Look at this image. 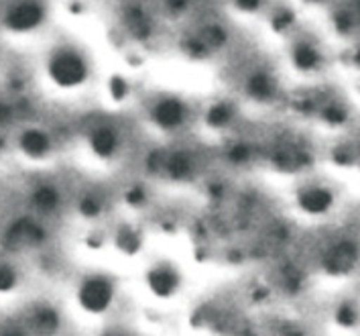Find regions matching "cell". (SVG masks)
<instances>
[{"instance_id":"obj_21","label":"cell","mask_w":360,"mask_h":336,"mask_svg":"<svg viewBox=\"0 0 360 336\" xmlns=\"http://www.w3.org/2000/svg\"><path fill=\"white\" fill-rule=\"evenodd\" d=\"M232 4L238 8V11H245V13H255L261 8L263 0H232Z\"/></svg>"},{"instance_id":"obj_13","label":"cell","mask_w":360,"mask_h":336,"mask_svg":"<svg viewBox=\"0 0 360 336\" xmlns=\"http://www.w3.org/2000/svg\"><path fill=\"white\" fill-rule=\"evenodd\" d=\"M149 285L157 296H171L179 285V275L169 265H159L149 275Z\"/></svg>"},{"instance_id":"obj_12","label":"cell","mask_w":360,"mask_h":336,"mask_svg":"<svg viewBox=\"0 0 360 336\" xmlns=\"http://www.w3.org/2000/svg\"><path fill=\"white\" fill-rule=\"evenodd\" d=\"M300 206L309 214H323L326 210H330V206L334 202V196L328 187L323 186H309L305 187L300 194Z\"/></svg>"},{"instance_id":"obj_17","label":"cell","mask_w":360,"mask_h":336,"mask_svg":"<svg viewBox=\"0 0 360 336\" xmlns=\"http://www.w3.org/2000/svg\"><path fill=\"white\" fill-rule=\"evenodd\" d=\"M104 208V200H102V194H96V192H90V194H84L82 200H79V210L86 214V216H98Z\"/></svg>"},{"instance_id":"obj_3","label":"cell","mask_w":360,"mask_h":336,"mask_svg":"<svg viewBox=\"0 0 360 336\" xmlns=\"http://www.w3.org/2000/svg\"><path fill=\"white\" fill-rule=\"evenodd\" d=\"M147 120L157 131L181 132L190 127L191 108L186 98L175 94H155L147 102Z\"/></svg>"},{"instance_id":"obj_23","label":"cell","mask_w":360,"mask_h":336,"mask_svg":"<svg viewBox=\"0 0 360 336\" xmlns=\"http://www.w3.org/2000/svg\"><path fill=\"white\" fill-rule=\"evenodd\" d=\"M0 336H27V335H25V330H20L19 326H6V328L0 332Z\"/></svg>"},{"instance_id":"obj_7","label":"cell","mask_w":360,"mask_h":336,"mask_svg":"<svg viewBox=\"0 0 360 336\" xmlns=\"http://www.w3.org/2000/svg\"><path fill=\"white\" fill-rule=\"evenodd\" d=\"M43 239H45V230L33 218H19L4 232V244L13 251L37 247L43 243Z\"/></svg>"},{"instance_id":"obj_19","label":"cell","mask_w":360,"mask_h":336,"mask_svg":"<svg viewBox=\"0 0 360 336\" xmlns=\"http://www.w3.org/2000/svg\"><path fill=\"white\" fill-rule=\"evenodd\" d=\"M336 320H338V324L350 328V326H354L359 322V310L352 304H342L338 312H336Z\"/></svg>"},{"instance_id":"obj_6","label":"cell","mask_w":360,"mask_h":336,"mask_svg":"<svg viewBox=\"0 0 360 336\" xmlns=\"http://www.w3.org/2000/svg\"><path fill=\"white\" fill-rule=\"evenodd\" d=\"M17 147L19 151L27 157V159H33V161H43L47 159L56 145H53V137L45 129L41 127H29V129H22L17 137Z\"/></svg>"},{"instance_id":"obj_5","label":"cell","mask_w":360,"mask_h":336,"mask_svg":"<svg viewBox=\"0 0 360 336\" xmlns=\"http://www.w3.org/2000/svg\"><path fill=\"white\" fill-rule=\"evenodd\" d=\"M114 298V285L108 278L94 275L82 283L79 287V304L88 310V312H104L108 310V306L112 304Z\"/></svg>"},{"instance_id":"obj_16","label":"cell","mask_w":360,"mask_h":336,"mask_svg":"<svg viewBox=\"0 0 360 336\" xmlns=\"http://www.w3.org/2000/svg\"><path fill=\"white\" fill-rule=\"evenodd\" d=\"M206 120L210 127L214 129H226L228 125L234 120V108L228 102H216L208 112H206Z\"/></svg>"},{"instance_id":"obj_2","label":"cell","mask_w":360,"mask_h":336,"mask_svg":"<svg viewBox=\"0 0 360 336\" xmlns=\"http://www.w3.org/2000/svg\"><path fill=\"white\" fill-rule=\"evenodd\" d=\"M47 20L45 0H2L0 27L13 35H33Z\"/></svg>"},{"instance_id":"obj_9","label":"cell","mask_w":360,"mask_h":336,"mask_svg":"<svg viewBox=\"0 0 360 336\" xmlns=\"http://www.w3.org/2000/svg\"><path fill=\"white\" fill-rule=\"evenodd\" d=\"M120 20L129 31V35H133L134 39L151 37V33L155 31L153 17L141 4H127L120 13Z\"/></svg>"},{"instance_id":"obj_24","label":"cell","mask_w":360,"mask_h":336,"mask_svg":"<svg viewBox=\"0 0 360 336\" xmlns=\"http://www.w3.org/2000/svg\"><path fill=\"white\" fill-rule=\"evenodd\" d=\"M356 61H359V66H360V51H359V54H356Z\"/></svg>"},{"instance_id":"obj_8","label":"cell","mask_w":360,"mask_h":336,"mask_svg":"<svg viewBox=\"0 0 360 336\" xmlns=\"http://www.w3.org/2000/svg\"><path fill=\"white\" fill-rule=\"evenodd\" d=\"M356 259H359L356 244L342 241V243L330 247V251L323 257V265H326L328 273L342 275V273H348L356 265Z\"/></svg>"},{"instance_id":"obj_11","label":"cell","mask_w":360,"mask_h":336,"mask_svg":"<svg viewBox=\"0 0 360 336\" xmlns=\"http://www.w3.org/2000/svg\"><path fill=\"white\" fill-rule=\"evenodd\" d=\"M245 92L257 102H266L273 100V96L277 94V82L265 70H255L245 77Z\"/></svg>"},{"instance_id":"obj_1","label":"cell","mask_w":360,"mask_h":336,"mask_svg":"<svg viewBox=\"0 0 360 336\" xmlns=\"http://www.w3.org/2000/svg\"><path fill=\"white\" fill-rule=\"evenodd\" d=\"M47 80L59 90H77L92 77V63L88 54L72 41L53 43L43 59Z\"/></svg>"},{"instance_id":"obj_4","label":"cell","mask_w":360,"mask_h":336,"mask_svg":"<svg viewBox=\"0 0 360 336\" xmlns=\"http://www.w3.org/2000/svg\"><path fill=\"white\" fill-rule=\"evenodd\" d=\"M86 145L100 161H112L124 149V131L114 120L98 118L84 131Z\"/></svg>"},{"instance_id":"obj_20","label":"cell","mask_w":360,"mask_h":336,"mask_svg":"<svg viewBox=\"0 0 360 336\" xmlns=\"http://www.w3.org/2000/svg\"><path fill=\"white\" fill-rule=\"evenodd\" d=\"M110 86H112L114 98L122 100V98H127V96H129V84H127L124 80H120V77H114L112 82H110Z\"/></svg>"},{"instance_id":"obj_14","label":"cell","mask_w":360,"mask_h":336,"mask_svg":"<svg viewBox=\"0 0 360 336\" xmlns=\"http://www.w3.org/2000/svg\"><path fill=\"white\" fill-rule=\"evenodd\" d=\"M29 324L37 335L51 336L59 328V314L49 306H37L29 318Z\"/></svg>"},{"instance_id":"obj_22","label":"cell","mask_w":360,"mask_h":336,"mask_svg":"<svg viewBox=\"0 0 360 336\" xmlns=\"http://www.w3.org/2000/svg\"><path fill=\"white\" fill-rule=\"evenodd\" d=\"M11 118H13V108L4 100H0V129L6 127Z\"/></svg>"},{"instance_id":"obj_10","label":"cell","mask_w":360,"mask_h":336,"mask_svg":"<svg viewBox=\"0 0 360 336\" xmlns=\"http://www.w3.org/2000/svg\"><path fill=\"white\" fill-rule=\"evenodd\" d=\"M29 200H31V206L37 214H56L59 210V206L63 202V196H61V189L51 184V182H41L37 186L31 189L29 194Z\"/></svg>"},{"instance_id":"obj_15","label":"cell","mask_w":360,"mask_h":336,"mask_svg":"<svg viewBox=\"0 0 360 336\" xmlns=\"http://www.w3.org/2000/svg\"><path fill=\"white\" fill-rule=\"evenodd\" d=\"M293 63L300 68V70H305V72H309V70H316L320 63H322V56H320V51H318V47H314L311 43H307V41H302V43H297L295 47H293Z\"/></svg>"},{"instance_id":"obj_18","label":"cell","mask_w":360,"mask_h":336,"mask_svg":"<svg viewBox=\"0 0 360 336\" xmlns=\"http://www.w3.org/2000/svg\"><path fill=\"white\" fill-rule=\"evenodd\" d=\"M17 271L11 263H0V292H11L17 285Z\"/></svg>"}]
</instances>
